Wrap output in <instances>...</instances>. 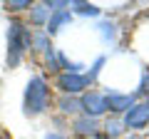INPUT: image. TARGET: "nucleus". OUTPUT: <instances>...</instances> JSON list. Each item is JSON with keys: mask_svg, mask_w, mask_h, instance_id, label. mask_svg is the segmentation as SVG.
<instances>
[{"mask_svg": "<svg viewBox=\"0 0 149 139\" xmlns=\"http://www.w3.org/2000/svg\"><path fill=\"white\" fill-rule=\"evenodd\" d=\"M42 95H45L42 85H40V82H32L30 90H27V112H40V109H42V107H40Z\"/></svg>", "mask_w": 149, "mask_h": 139, "instance_id": "obj_1", "label": "nucleus"}, {"mask_svg": "<svg viewBox=\"0 0 149 139\" xmlns=\"http://www.w3.org/2000/svg\"><path fill=\"white\" fill-rule=\"evenodd\" d=\"M0 139H5V137H3V132H0Z\"/></svg>", "mask_w": 149, "mask_h": 139, "instance_id": "obj_3", "label": "nucleus"}, {"mask_svg": "<svg viewBox=\"0 0 149 139\" xmlns=\"http://www.w3.org/2000/svg\"><path fill=\"white\" fill-rule=\"evenodd\" d=\"M10 45H13V55H10V65L17 62V57H20V25H10Z\"/></svg>", "mask_w": 149, "mask_h": 139, "instance_id": "obj_2", "label": "nucleus"}]
</instances>
